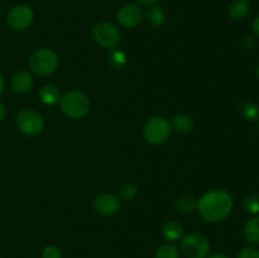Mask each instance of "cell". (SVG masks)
<instances>
[{"instance_id":"6da1fadb","label":"cell","mask_w":259,"mask_h":258,"mask_svg":"<svg viewBox=\"0 0 259 258\" xmlns=\"http://www.w3.org/2000/svg\"><path fill=\"white\" fill-rule=\"evenodd\" d=\"M234 206L233 196L225 190H211L197 200L196 210L200 217L209 223H219L227 219Z\"/></svg>"},{"instance_id":"7a4b0ae2","label":"cell","mask_w":259,"mask_h":258,"mask_svg":"<svg viewBox=\"0 0 259 258\" xmlns=\"http://www.w3.org/2000/svg\"><path fill=\"white\" fill-rule=\"evenodd\" d=\"M58 104H60V109L63 115L67 116L68 119H72V120L85 118L91 108L88 96L77 90H71L63 96H61V100Z\"/></svg>"},{"instance_id":"3957f363","label":"cell","mask_w":259,"mask_h":258,"mask_svg":"<svg viewBox=\"0 0 259 258\" xmlns=\"http://www.w3.org/2000/svg\"><path fill=\"white\" fill-rule=\"evenodd\" d=\"M28 65L30 71L37 76H50L58 68L60 58L55 51L50 48H39L30 55Z\"/></svg>"},{"instance_id":"277c9868","label":"cell","mask_w":259,"mask_h":258,"mask_svg":"<svg viewBox=\"0 0 259 258\" xmlns=\"http://www.w3.org/2000/svg\"><path fill=\"white\" fill-rule=\"evenodd\" d=\"M171 123L164 116L156 115L146 121L143 126L144 139L152 146H161L171 137Z\"/></svg>"},{"instance_id":"5b68a950","label":"cell","mask_w":259,"mask_h":258,"mask_svg":"<svg viewBox=\"0 0 259 258\" xmlns=\"http://www.w3.org/2000/svg\"><path fill=\"white\" fill-rule=\"evenodd\" d=\"M181 250L186 258H206L211 244L201 233H190L181 238Z\"/></svg>"},{"instance_id":"8992f818","label":"cell","mask_w":259,"mask_h":258,"mask_svg":"<svg viewBox=\"0 0 259 258\" xmlns=\"http://www.w3.org/2000/svg\"><path fill=\"white\" fill-rule=\"evenodd\" d=\"M15 124L23 134L28 137H35L45 129V119L37 110L24 108L15 116Z\"/></svg>"},{"instance_id":"52a82bcc","label":"cell","mask_w":259,"mask_h":258,"mask_svg":"<svg viewBox=\"0 0 259 258\" xmlns=\"http://www.w3.org/2000/svg\"><path fill=\"white\" fill-rule=\"evenodd\" d=\"M120 32L115 24L110 22H100L93 29V38L100 47L113 50L120 42Z\"/></svg>"},{"instance_id":"ba28073f","label":"cell","mask_w":259,"mask_h":258,"mask_svg":"<svg viewBox=\"0 0 259 258\" xmlns=\"http://www.w3.org/2000/svg\"><path fill=\"white\" fill-rule=\"evenodd\" d=\"M33 20H34V12L32 8L24 4L13 7L7 17L8 25L17 32H23V30L28 29L32 25Z\"/></svg>"},{"instance_id":"9c48e42d","label":"cell","mask_w":259,"mask_h":258,"mask_svg":"<svg viewBox=\"0 0 259 258\" xmlns=\"http://www.w3.org/2000/svg\"><path fill=\"white\" fill-rule=\"evenodd\" d=\"M116 20L124 28H136L144 20V12L139 4L128 3L118 10Z\"/></svg>"},{"instance_id":"30bf717a","label":"cell","mask_w":259,"mask_h":258,"mask_svg":"<svg viewBox=\"0 0 259 258\" xmlns=\"http://www.w3.org/2000/svg\"><path fill=\"white\" fill-rule=\"evenodd\" d=\"M120 206V199L113 194H100L94 200V210L103 217L115 215Z\"/></svg>"},{"instance_id":"8fae6325","label":"cell","mask_w":259,"mask_h":258,"mask_svg":"<svg viewBox=\"0 0 259 258\" xmlns=\"http://www.w3.org/2000/svg\"><path fill=\"white\" fill-rule=\"evenodd\" d=\"M10 86L15 94H19V95L27 94L33 88L32 75L28 71H19L13 76Z\"/></svg>"},{"instance_id":"7c38bea8","label":"cell","mask_w":259,"mask_h":258,"mask_svg":"<svg viewBox=\"0 0 259 258\" xmlns=\"http://www.w3.org/2000/svg\"><path fill=\"white\" fill-rule=\"evenodd\" d=\"M249 0H233L228 8V14L233 20H243L249 14Z\"/></svg>"},{"instance_id":"4fadbf2b","label":"cell","mask_w":259,"mask_h":258,"mask_svg":"<svg viewBox=\"0 0 259 258\" xmlns=\"http://www.w3.org/2000/svg\"><path fill=\"white\" fill-rule=\"evenodd\" d=\"M162 234L169 242H177V240H181V238L184 237V227L179 222L168 220V222L162 225Z\"/></svg>"},{"instance_id":"5bb4252c","label":"cell","mask_w":259,"mask_h":258,"mask_svg":"<svg viewBox=\"0 0 259 258\" xmlns=\"http://www.w3.org/2000/svg\"><path fill=\"white\" fill-rule=\"evenodd\" d=\"M194 120L187 114H176L171 120V126L181 134H189L194 131Z\"/></svg>"},{"instance_id":"9a60e30c","label":"cell","mask_w":259,"mask_h":258,"mask_svg":"<svg viewBox=\"0 0 259 258\" xmlns=\"http://www.w3.org/2000/svg\"><path fill=\"white\" fill-rule=\"evenodd\" d=\"M39 99L45 105H56V104L60 103L61 100V93L60 89L55 85H45L39 90Z\"/></svg>"},{"instance_id":"2e32d148","label":"cell","mask_w":259,"mask_h":258,"mask_svg":"<svg viewBox=\"0 0 259 258\" xmlns=\"http://www.w3.org/2000/svg\"><path fill=\"white\" fill-rule=\"evenodd\" d=\"M244 238L248 243L253 245L259 244V215L250 218L244 225Z\"/></svg>"},{"instance_id":"e0dca14e","label":"cell","mask_w":259,"mask_h":258,"mask_svg":"<svg viewBox=\"0 0 259 258\" xmlns=\"http://www.w3.org/2000/svg\"><path fill=\"white\" fill-rule=\"evenodd\" d=\"M144 18L148 20L149 24L153 28H159L163 25L166 22V12L162 9L158 5H151L146 13H144Z\"/></svg>"},{"instance_id":"ac0fdd59","label":"cell","mask_w":259,"mask_h":258,"mask_svg":"<svg viewBox=\"0 0 259 258\" xmlns=\"http://www.w3.org/2000/svg\"><path fill=\"white\" fill-rule=\"evenodd\" d=\"M239 111L248 121L259 120V106L253 101H243L239 105Z\"/></svg>"},{"instance_id":"d6986e66","label":"cell","mask_w":259,"mask_h":258,"mask_svg":"<svg viewBox=\"0 0 259 258\" xmlns=\"http://www.w3.org/2000/svg\"><path fill=\"white\" fill-rule=\"evenodd\" d=\"M196 205L197 200L190 195H185V196L179 197L176 200V209L181 214H191L196 210Z\"/></svg>"},{"instance_id":"ffe728a7","label":"cell","mask_w":259,"mask_h":258,"mask_svg":"<svg viewBox=\"0 0 259 258\" xmlns=\"http://www.w3.org/2000/svg\"><path fill=\"white\" fill-rule=\"evenodd\" d=\"M154 258H180V248L172 242L162 244L157 248Z\"/></svg>"},{"instance_id":"44dd1931","label":"cell","mask_w":259,"mask_h":258,"mask_svg":"<svg viewBox=\"0 0 259 258\" xmlns=\"http://www.w3.org/2000/svg\"><path fill=\"white\" fill-rule=\"evenodd\" d=\"M243 207L253 215L259 214V195L249 194L243 199Z\"/></svg>"},{"instance_id":"7402d4cb","label":"cell","mask_w":259,"mask_h":258,"mask_svg":"<svg viewBox=\"0 0 259 258\" xmlns=\"http://www.w3.org/2000/svg\"><path fill=\"white\" fill-rule=\"evenodd\" d=\"M138 194V187L136 186L132 182H128V184L123 185L119 190V199L125 200V201H129V200H133L134 197Z\"/></svg>"},{"instance_id":"603a6c76","label":"cell","mask_w":259,"mask_h":258,"mask_svg":"<svg viewBox=\"0 0 259 258\" xmlns=\"http://www.w3.org/2000/svg\"><path fill=\"white\" fill-rule=\"evenodd\" d=\"M126 62V57L121 51L114 50L110 55V63L116 68H121Z\"/></svg>"},{"instance_id":"cb8c5ba5","label":"cell","mask_w":259,"mask_h":258,"mask_svg":"<svg viewBox=\"0 0 259 258\" xmlns=\"http://www.w3.org/2000/svg\"><path fill=\"white\" fill-rule=\"evenodd\" d=\"M42 258H62V252L56 245H46L42 250Z\"/></svg>"},{"instance_id":"d4e9b609","label":"cell","mask_w":259,"mask_h":258,"mask_svg":"<svg viewBox=\"0 0 259 258\" xmlns=\"http://www.w3.org/2000/svg\"><path fill=\"white\" fill-rule=\"evenodd\" d=\"M238 258H259V249L255 247H244L238 253Z\"/></svg>"},{"instance_id":"484cf974","label":"cell","mask_w":259,"mask_h":258,"mask_svg":"<svg viewBox=\"0 0 259 258\" xmlns=\"http://www.w3.org/2000/svg\"><path fill=\"white\" fill-rule=\"evenodd\" d=\"M243 43H244L245 48L253 50V48L257 46V38H255L254 35H247V37L244 38V40H243Z\"/></svg>"},{"instance_id":"4316f807","label":"cell","mask_w":259,"mask_h":258,"mask_svg":"<svg viewBox=\"0 0 259 258\" xmlns=\"http://www.w3.org/2000/svg\"><path fill=\"white\" fill-rule=\"evenodd\" d=\"M252 29H253V33L255 34V37H259V15L254 20H253Z\"/></svg>"},{"instance_id":"83f0119b","label":"cell","mask_w":259,"mask_h":258,"mask_svg":"<svg viewBox=\"0 0 259 258\" xmlns=\"http://www.w3.org/2000/svg\"><path fill=\"white\" fill-rule=\"evenodd\" d=\"M5 116H7V108H5L4 104L0 101V123H2L3 120L5 119Z\"/></svg>"},{"instance_id":"f1b7e54d","label":"cell","mask_w":259,"mask_h":258,"mask_svg":"<svg viewBox=\"0 0 259 258\" xmlns=\"http://www.w3.org/2000/svg\"><path fill=\"white\" fill-rule=\"evenodd\" d=\"M137 2H138L139 4H142V5H147V7H151V5L157 4L159 0H137Z\"/></svg>"},{"instance_id":"f546056e","label":"cell","mask_w":259,"mask_h":258,"mask_svg":"<svg viewBox=\"0 0 259 258\" xmlns=\"http://www.w3.org/2000/svg\"><path fill=\"white\" fill-rule=\"evenodd\" d=\"M206 258H230L229 255L224 254V253H214V254H209Z\"/></svg>"},{"instance_id":"4dcf8cb0","label":"cell","mask_w":259,"mask_h":258,"mask_svg":"<svg viewBox=\"0 0 259 258\" xmlns=\"http://www.w3.org/2000/svg\"><path fill=\"white\" fill-rule=\"evenodd\" d=\"M4 88H5V80H4V76L2 75V72H0V95L3 94V91H4Z\"/></svg>"},{"instance_id":"1f68e13d","label":"cell","mask_w":259,"mask_h":258,"mask_svg":"<svg viewBox=\"0 0 259 258\" xmlns=\"http://www.w3.org/2000/svg\"><path fill=\"white\" fill-rule=\"evenodd\" d=\"M257 76H258V78H259V63H258V66H257Z\"/></svg>"},{"instance_id":"d6a6232c","label":"cell","mask_w":259,"mask_h":258,"mask_svg":"<svg viewBox=\"0 0 259 258\" xmlns=\"http://www.w3.org/2000/svg\"><path fill=\"white\" fill-rule=\"evenodd\" d=\"M0 258H2V257H0Z\"/></svg>"}]
</instances>
